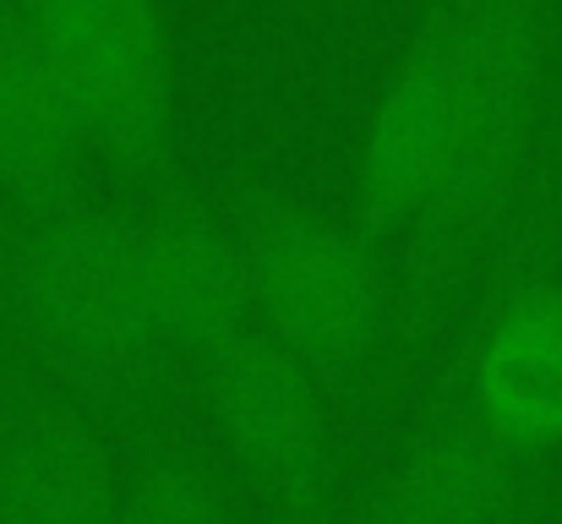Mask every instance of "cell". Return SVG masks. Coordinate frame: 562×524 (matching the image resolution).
Returning a JSON list of instances; mask_svg holds the SVG:
<instances>
[{"instance_id":"obj_1","label":"cell","mask_w":562,"mask_h":524,"mask_svg":"<svg viewBox=\"0 0 562 524\" xmlns=\"http://www.w3.org/2000/svg\"><path fill=\"white\" fill-rule=\"evenodd\" d=\"M552 0H437L372 104L356 224L409 241V296L437 301L492 241L530 165Z\"/></svg>"},{"instance_id":"obj_2","label":"cell","mask_w":562,"mask_h":524,"mask_svg":"<svg viewBox=\"0 0 562 524\" xmlns=\"http://www.w3.org/2000/svg\"><path fill=\"white\" fill-rule=\"evenodd\" d=\"M11 296L33 339L88 377L148 371L170 345L137 224L99 208H44L11 252Z\"/></svg>"},{"instance_id":"obj_3","label":"cell","mask_w":562,"mask_h":524,"mask_svg":"<svg viewBox=\"0 0 562 524\" xmlns=\"http://www.w3.org/2000/svg\"><path fill=\"white\" fill-rule=\"evenodd\" d=\"M240 263L251 323L301 355L312 371L361 366L387 328V279L376 241L361 224H339L317 208L257 197L240 224Z\"/></svg>"},{"instance_id":"obj_4","label":"cell","mask_w":562,"mask_h":524,"mask_svg":"<svg viewBox=\"0 0 562 524\" xmlns=\"http://www.w3.org/2000/svg\"><path fill=\"white\" fill-rule=\"evenodd\" d=\"M66 82L88 143L132 175L176 154V49L159 0H11Z\"/></svg>"},{"instance_id":"obj_5","label":"cell","mask_w":562,"mask_h":524,"mask_svg":"<svg viewBox=\"0 0 562 524\" xmlns=\"http://www.w3.org/2000/svg\"><path fill=\"white\" fill-rule=\"evenodd\" d=\"M207 404L235 465L290 524H317L334 487V437L317 371L257 323L207 360Z\"/></svg>"},{"instance_id":"obj_6","label":"cell","mask_w":562,"mask_h":524,"mask_svg":"<svg viewBox=\"0 0 562 524\" xmlns=\"http://www.w3.org/2000/svg\"><path fill=\"white\" fill-rule=\"evenodd\" d=\"M475 421L514 448L541 459L562 448V285H519L486 317V334L470 355Z\"/></svg>"},{"instance_id":"obj_7","label":"cell","mask_w":562,"mask_h":524,"mask_svg":"<svg viewBox=\"0 0 562 524\" xmlns=\"http://www.w3.org/2000/svg\"><path fill=\"white\" fill-rule=\"evenodd\" d=\"M143 268L159 306L165 339L196 349L202 360L235 334L251 328V296H246V263L229 224H218L202 202L165 197L143 224Z\"/></svg>"},{"instance_id":"obj_8","label":"cell","mask_w":562,"mask_h":524,"mask_svg":"<svg viewBox=\"0 0 562 524\" xmlns=\"http://www.w3.org/2000/svg\"><path fill=\"white\" fill-rule=\"evenodd\" d=\"M126 476L71 410H22L0 426V524H121Z\"/></svg>"},{"instance_id":"obj_9","label":"cell","mask_w":562,"mask_h":524,"mask_svg":"<svg viewBox=\"0 0 562 524\" xmlns=\"http://www.w3.org/2000/svg\"><path fill=\"white\" fill-rule=\"evenodd\" d=\"M519 454L503 448L475 415L426 426L361 524H514L519 520Z\"/></svg>"},{"instance_id":"obj_10","label":"cell","mask_w":562,"mask_h":524,"mask_svg":"<svg viewBox=\"0 0 562 524\" xmlns=\"http://www.w3.org/2000/svg\"><path fill=\"white\" fill-rule=\"evenodd\" d=\"M88 148L82 115L44 44L16 5L0 0V186L22 202L60 208Z\"/></svg>"},{"instance_id":"obj_11","label":"cell","mask_w":562,"mask_h":524,"mask_svg":"<svg viewBox=\"0 0 562 524\" xmlns=\"http://www.w3.org/2000/svg\"><path fill=\"white\" fill-rule=\"evenodd\" d=\"M121 524H235V509L202 459L154 454L126 476Z\"/></svg>"},{"instance_id":"obj_12","label":"cell","mask_w":562,"mask_h":524,"mask_svg":"<svg viewBox=\"0 0 562 524\" xmlns=\"http://www.w3.org/2000/svg\"><path fill=\"white\" fill-rule=\"evenodd\" d=\"M558 285H562V274H558Z\"/></svg>"}]
</instances>
